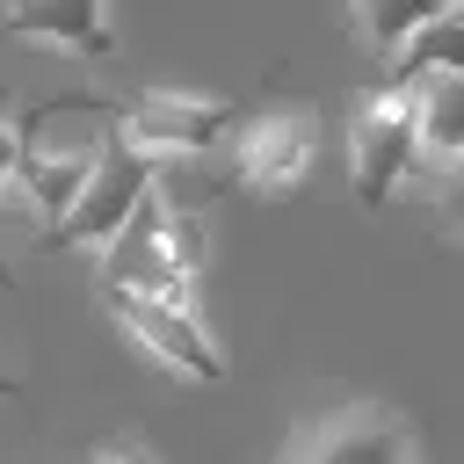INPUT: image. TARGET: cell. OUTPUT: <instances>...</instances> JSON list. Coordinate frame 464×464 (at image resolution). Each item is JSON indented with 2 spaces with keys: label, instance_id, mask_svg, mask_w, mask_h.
Masks as SVG:
<instances>
[{
  "label": "cell",
  "instance_id": "cell-1",
  "mask_svg": "<svg viewBox=\"0 0 464 464\" xmlns=\"http://www.w3.org/2000/svg\"><path fill=\"white\" fill-rule=\"evenodd\" d=\"M94 116H109L102 94H58V102H36L29 116H14V188L29 196V210L44 225H58L72 210V196L87 188L94 160H102V130Z\"/></svg>",
  "mask_w": 464,
  "mask_h": 464
},
{
  "label": "cell",
  "instance_id": "cell-2",
  "mask_svg": "<svg viewBox=\"0 0 464 464\" xmlns=\"http://www.w3.org/2000/svg\"><path fill=\"white\" fill-rule=\"evenodd\" d=\"M203 254H210L203 218L160 203V188H152V203L102 246V290H152V297L196 304V268H203Z\"/></svg>",
  "mask_w": 464,
  "mask_h": 464
},
{
  "label": "cell",
  "instance_id": "cell-3",
  "mask_svg": "<svg viewBox=\"0 0 464 464\" xmlns=\"http://www.w3.org/2000/svg\"><path fill=\"white\" fill-rule=\"evenodd\" d=\"M413 167H420V102L406 80H384L348 116V188L362 210H384Z\"/></svg>",
  "mask_w": 464,
  "mask_h": 464
},
{
  "label": "cell",
  "instance_id": "cell-4",
  "mask_svg": "<svg viewBox=\"0 0 464 464\" xmlns=\"http://www.w3.org/2000/svg\"><path fill=\"white\" fill-rule=\"evenodd\" d=\"M152 188H160V167L145 160V152H130L123 138H109L102 145V160H94V174H87V188L72 196V210L58 218V232H51V246H72V254H102L145 203H152Z\"/></svg>",
  "mask_w": 464,
  "mask_h": 464
},
{
  "label": "cell",
  "instance_id": "cell-5",
  "mask_svg": "<svg viewBox=\"0 0 464 464\" xmlns=\"http://www.w3.org/2000/svg\"><path fill=\"white\" fill-rule=\"evenodd\" d=\"M130 152H145L152 167L160 160H203L232 138V102L218 94H181V87H145L130 94L123 109V130H116Z\"/></svg>",
  "mask_w": 464,
  "mask_h": 464
},
{
  "label": "cell",
  "instance_id": "cell-6",
  "mask_svg": "<svg viewBox=\"0 0 464 464\" xmlns=\"http://www.w3.org/2000/svg\"><path fill=\"white\" fill-rule=\"evenodd\" d=\"M109 319L152 355L167 362L174 377H196V384H225V355L210 341V326L196 319V304H174V297H152V290H102Z\"/></svg>",
  "mask_w": 464,
  "mask_h": 464
},
{
  "label": "cell",
  "instance_id": "cell-7",
  "mask_svg": "<svg viewBox=\"0 0 464 464\" xmlns=\"http://www.w3.org/2000/svg\"><path fill=\"white\" fill-rule=\"evenodd\" d=\"M283 464H420V442L392 406L355 399V406H334V413L304 420L290 435Z\"/></svg>",
  "mask_w": 464,
  "mask_h": 464
},
{
  "label": "cell",
  "instance_id": "cell-8",
  "mask_svg": "<svg viewBox=\"0 0 464 464\" xmlns=\"http://www.w3.org/2000/svg\"><path fill=\"white\" fill-rule=\"evenodd\" d=\"M319 160V116L304 102H276L239 130V188L254 196H290Z\"/></svg>",
  "mask_w": 464,
  "mask_h": 464
},
{
  "label": "cell",
  "instance_id": "cell-9",
  "mask_svg": "<svg viewBox=\"0 0 464 464\" xmlns=\"http://www.w3.org/2000/svg\"><path fill=\"white\" fill-rule=\"evenodd\" d=\"M0 29L22 44L80 51V58H116L109 0H0Z\"/></svg>",
  "mask_w": 464,
  "mask_h": 464
},
{
  "label": "cell",
  "instance_id": "cell-10",
  "mask_svg": "<svg viewBox=\"0 0 464 464\" xmlns=\"http://www.w3.org/2000/svg\"><path fill=\"white\" fill-rule=\"evenodd\" d=\"M413 102H420V152L428 160H464V80L457 72H428V80H406Z\"/></svg>",
  "mask_w": 464,
  "mask_h": 464
},
{
  "label": "cell",
  "instance_id": "cell-11",
  "mask_svg": "<svg viewBox=\"0 0 464 464\" xmlns=\"http://www.w3.org/2000/svg\"><path fill=\"white\" fill-rule=\"evenodd\" d=\"M348 7H355L362 44H370V51L384 58V72H392V58H399V51H406V44H413L450 0H348Z\"/></svg>",
  "mask_w": 464,
  "mask_h": 464
},
{
  "label": "cell",
  "instance_id": "cell-12",
  "mask_svg": "<svg viewBox=\"0 0 464 464\" xmlns=\"http://www.w3.org/2000/svg\"><path fill=\"white\" fill-rule=\"evenodd\" d=\"M428 72H457V80H464V7H442V14L392 58V80H428Z\"/></svg>",
  "mask_w": 464,
  "mask_h": 464
},
{
  "label": "cell",
  "instance_id": "cell-13",
  "mask_svg": "<svg viewBox=\"0 0 464 464\" xmlns=\"http://www.w3.org/2000/svg\"><path fill=\"white\" fill-rule=\"evenodd\" d=\"M435 218H442L450 239H464V160H450V167L435 174Z\"/></svg>",
  "mask_w": 464,
  "mask_h": 464
},
{
  "label": "cell",
  "instance_id": "cell-14",
  "mask_svg": "<svg viewBox=\"0 0 464 464\" xmlns=\"http://www.w3.org/2000/svg\"><path fill=\"white\" fill-rule=\"evenodd\" d=\"M14 188V116H7V87H0V196ZM7 254H0V283H7Z\"/></svg>",
  "mask_w": 464,
  "mask_h": 464
},
{
  "label": "cell",
  "instance_id": "cell-15",
  "mask_svg": "<svg viewBox=\"0 0 464 464\" xmlns=\"http://www.w3.org/2000/svg\"><path fill=\"white\" fill-rule=\"evenodd\" d=\"M94 464H152V457H145V450H138V442H116V450H102V457H94Z\"/></svg>",
  "mask_w": 464,
  "mask_h": 464
},
{
  "label": "cell",
  "instance_id": "cell-16",
  "mask_svg": "<svg viewBox=\"0 0 464 464\" xmlns=\"http://www.w3.org/2000/svg\"><path fill=\"white\" fill-rule=\"evenodd\" d=\"M14 392H22V377H14V370H0V399H14Z\"/></svg>",
  "mask_w": 464,
  "mask_h": 464
},
{
  "label": "cell",
  "instance_id": "cell-17",
  "mask_svg": "<svg viewBox=\"0 0 464 464\" xmlns=\"http://www.w3.org/2000/svg\"><path fill=\"white\" fill-rule=\"evenodd\" d=\"M450 7H464V0H450Z\"/></svg>",
  "mask_w": 464,
  "mask_h": 464
}]
</instances>
